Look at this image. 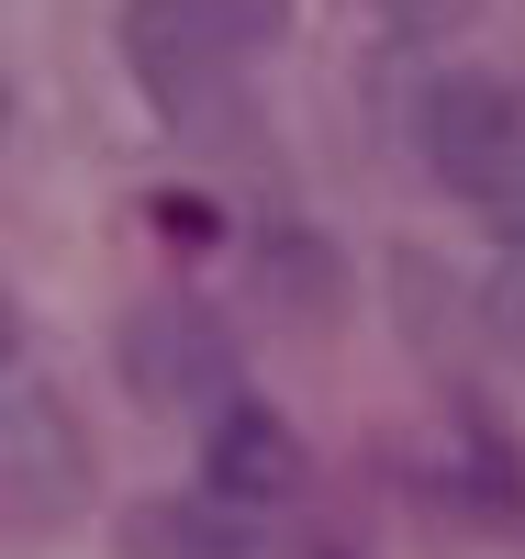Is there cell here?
Returning a JSON list of instances; mask_svg holds the SVG:
<instances>
[{
  "label": "cell",
  "mask_w": 525,
  "mask_h": 559,
  "mask_svg": "<svg viewBox=\"0 0 525 559\" xmlns=\"http://www.w3.org/2000/svg\"><path fill=\"white\" fill-rule=\"evenodd\" d=\"M202 12L224 23V45H235V34H247V45H269V34H279V12H291V0H202Z\"/></svg>",
  "instance_id": "cell-9"
},
{
  "label": "cell",
  "mask_w": 525,
  "mask_h": 559,
  "mask_svg": "<svg viewBox=\"0 0 525 559\" xmlns=\"http://www.w3.org/2000/svg\"><path fill=\"white\" fill-rule=\"evenodd\" d=\"M258 269H269V302H291V313H302V302L336 313V258H324V236H269Z\"/></svg>",
  "instance_id": "cell-6"
},
{
  "label": "cell",
  "mask_w": 525,
  "mask_h": 559,
  "mask_svg": "<svg viewBox=\"0 0 525 559\" xmlns=\"http://www.w3.org/2000/svg\"><path fill=\"white\" fill-rule=\"evenodd\" d=\"M425 168L437 191L481 202V213H514L525 202V90L492 79V68H458L425 90Z\"/></svg>",
  "instance_id": "cell-2"
},
{
  "label": "cell",
  "mask_w": 525,
  "mask_h": 559,
  "mask_svg": "<svg viewBox=\"0 0 525 559\" xmlns=\"http://www.w3.org/2000/svg\"><path fill=\"white\" fill-rule=\"evenodd\" d=\"M369 12L392 23V34H414V45H437V34H458L469 12H481V0H369Z\"/></svg>",
  "instance_id": "cell-8"
},
{
  "label": "cell",
  "mask_w": 525,
  "mask_h": 559,
  "mask_svg": "<svg viewBox=\"0 0 525 559\" xmlns=\"http://www.w3.org/2000/svg\"><path fill=\"white\" fill-rule=\"evenodd\" d=\"M123 57L134 79H146V102L168 134H235L247 123V102H235V57H224V23L202 12V0H123Z\"/></svg>",
  "instance_id": "cell-1"
},
{
  "label": "cell",
  "mask_w": 525,
  "mask_h": 559,
  "mask_svg": "<svg viewBox=\"0 0 525 559\" xmlns=\"http://www.w3.org/2000/svg\"><path fill=\"white\" fill-rule=\"evenodd\" d=\"M123 381L168 403V414H213L235 403V358H224V324L190 302V292H157V302H134L123 313Z\"/></svg>",
  "instance_id": "cell-3"
},
{
  "label": "cell",
  "mask_w": 525,
  "mask_h": 559,
  "mask_svg": "<svg viewBox=\"0 0 525 559\" xmlns=\"http://www.w3.org/2000/svg\"><path fill=\"white\" fill-rule=\"evenodd\" d=\"M492 336L525 347V202L503 213V258H492Z\"/></svg>",
  "instance_id": "cell-7"
},
{
  "label": "cell",
  "mask_w": 525,
  "mask_h": 559,
  "mask_svg": "<svg viewBox=\"0 0 525 559\" xmlns=\"http://www.w3.org/2000/svg\"><path fill=\"white\" fill-rule=\"evenodd\" d=\"M202 481L224 492V503H291L302 492V437L279 426L269 403H213V437H202Z\"/></svg>",
  "instance_id": "cell-4"
},
{
  "label": "cell",
  "mask_w": 525,
  "mask_h": 559,
  "mask_svg": "<svg viewBox=\"0 0 525 559\" xmlns=\"http://www.w3.org/2000/svg\"><path fill=\"white\" fill-rule=\"evenodd\" d=\"M0 146H12V79H0Z\"/></svg>",
  "instance_id": "cell-10"
},
{
  "label": "cell",
  "mask_w": 525,
  "mask_h": 559,
  "mask_svg": "<svg viewBox=\"0 0 525 559\" xmlns=\"http://www.w3.org/2000/svg\"><path fill=\"white\" fill-rule=\"evenodd\" d=\"M448 437H458V503H469L481 526L525 537V471H514V437L492 426L481 403H458V414H448Z\"/></svg>",
  "instance_id": "cell-5"
},
{
  "label": "cell",
  "mask_w": 525,
  "mask_h": 559,
  "mask_svg": "<svg viewBox=\"0 0 525 559\" xmlns=\"http://www.w3.org/2000/svg\"><path fill=\"white\" fill-rule=\"evenodd\" d=\"M0 358H12V302H0Z\"/></svg>",
  "instance_id": "cell-11"
}]
</instances>
